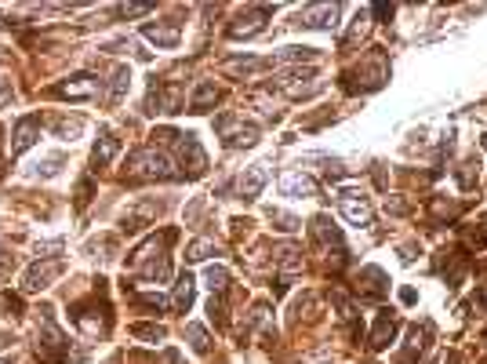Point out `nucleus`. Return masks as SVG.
Here are the masks:
<instances>
[{
	"instance_id": "1",
	"label": "nucleus",
	"mask_w": 487,
	"mask_h": 364,
	"mask_svg": "<svg viewBox=\"0 0 487 364\" xmlns=\"http://www.w3.org/2000/svg\"><path fill=\"white\" fill-rule=\"evenodd\" d=\"M338 208H342V215L349 219L353 226H371V215H375V208H371L367 193H360V189H338Z\"/></svg>"
},
{
	"instance_id": "2",
	"label": "nucleus",
	"mask_w": 487,
	"mask_h": 364,
	"mask_svg": "<svg viewBox=\"0 0 487 364\" xmlns=\"http://www.w3.org/2000/svg\"><path fill=\"white\" fill-rule=\"evenodd\" d=\"M131 175L135 179H171L175 171H171V161L164 153L142 150V153H135V161H131Z\"/></svg>"
},
{
	"instance_id": "3",
	"label": "nucleus",
	"mask_w": 487,
	"mask_h": 364,
	"mask_svg": "<svg viewBox=\"0 0 487 364\" xmlns=\"http://www.w3.org/2000/svg\"><path fill=\"white\" fill-rule=\"evenodd\" d=\"M215 128L222 132L225 146H255V139H258V128H255V124H237L233 117H218Z\"/></svg>"
},
{
	"instance_id": "4",
	"label": "nucleus",
	"mask_w": 487,
	"mask_h": 364,
	"mask_svg": "<svg viewBox=\"0 0 487 364\" xmlns=\"http://www.w3.org/2000/svg\"><path fill=\"white\" fill-rule=\"evenodd\" d=\"M95 91H99V81L88 73L80 77H70V81H62L51 88V95H62V99H95Z\"/></svg>"
},
{
	"instance_id": "5",
	"label": "nucleus",
	"mask_w": 487,
	"mask_h": 364,
	"mask_svg": "<svg viewBox=\"0 0 487 364\" xmlns=\"http://www.w3.org/2000/svg\"><path fill=\"white\" fill-rule=\"evenodd\" d=\"M62 274V259H51V262H37V266H29L26 270V280H22V288L26 292H40L47 288L55 277Z\"/></svg>"
},
{
	"instance_id": "6",
	"label": "nucleus",
	"mask_w": 487,
	"mask_h": 364,
	"mask_svg": "<svg viewBox=\"0 0 487 364\" xmlns=\"http://www.w3.org/2000/svg\"><path fill=\"white\" fill-rule=\"evenodd\" d=\"M280 193L284 197H317V182L305 171H284L280 175Z\"/></svg>"
},
{
	"instance_id": "7",
	"label": "nucleus",
	"mask_w": 487,
	"mask_h": 364,
	"mask_svg": "<svg viewBox=\"0 0 487 364\" xmlns=\"http://www.w3.org/2000/svg\"><path fill=\"white\" fill-rule=\"evenodd\" d=\"M182 164L189 168V179L204 175V168H207V153L200 150L197 135H182Z\"/></svg>"
},
{
	"instance_id": "8",
	"label": "nucleus",
	"mask_w": 487,
	"mask_h": 364,
	"mask_svg": "<svg viewBox=\"0 0 487 364\" xmlns=\"http://www.w3.org/2000/svg\"><path fill=\"white\" fill-rule=\"evenodd\" d=\"M266 182H269V168H266V164H251V168L240 175V197H244V200H255L258 193H262Z\"/></svg>"
},
{
	"instance_id": "9",
	"label": "nucleus",
	"mask_w": 487,
	"mask_h": 364,
	"mask_svg": "<svg viewBox=\"0 0 487 364\" xmlns=\"http://www.w3.org/2000/svg\"><path fill=\"white\" fill-rule=\"evenodd\" d=\"M37 135H40V120H37V117H22L19 128H15V146H11V153H26V150L37 142Z\"/></svg>"
},
{
	"instance_id": "10",
	"label": "nucleus",
	"mask_w": 487,
	"mask_h": 364,
	"mask_svg": "<svg viewBox=\"0 0 487 364\" xmlns=\"http://www.w3.org/2000/svg\"><path fill=\"white\" fill-rule=\"evenodd\" d=\"M338 19V4H317L310 11H302V26H310V29H328L335 26Z\"/></svg>"
},
{
	"instance_id": "11",
	"label": "nucleus",
	"mask_w": 487,
	"mask_h": 364,
	"mask_svg": "<svg viewBox=\"0 0 487 364\" xmlns=\"http://www.w3.org/2000/svg\"><path fill=\"white\" fill-rule=\"evenodd\" d=\"M262 19H269V8L266 4L255 8L248 19H240L237 26H230V37H251V33H258V29H262Z\"/></svg>"
},
{
	"instance_id": "12",
	"label": "nucleus",
	"mask_w": 487,
	"mask_h": 364,
	"mask_svg": "<svg viewBox=\"0 0 487 364\" xmlns=\"http://www.w3.org/2000/svg\"><path fill=\"white\" fill-rule=\"evenodd\" d=\"M393 335H397V317L393 313H382L378 324H375V335H371V346H375V350H385V346L393 342Z\"/></svg>"
},
{
	"instance_id": "13",
	"label": "nucleus",
	"mask_w": 487,
	"mask_h": 364,
	"mask_svg": "<svg viewBox=\"0 0 487 364\" xmlns=\"http://www.w3.org/2000/svg\"><path fill=\"white\" fill-rule=\"evenodd\" d=\"M189 303H193V277L182 274V277H178V284H175V295H171V310L175 313H186Z\"/></svg>"
},
{
	"instance_id": "14",
	"label": "nucleus",
	"mask_w": 487,
	"mask_h": 364,
	"mask_svg": "<svg viewBox=\"0 0 487 364\" xmlns=\"http://www.w3.org/2000/svg\"><path fill=\"white\" fill-rule=\"evenodd\" d=\"M142 33L150 37L157 47H175V44H178V37H182V33H178V26H175V22H171V26H145Z\"/></svg>"
},
{
	"instance_id": "15",
	"label": "nucleus",
	"mask_w": 487,
	"mask_h": 364,
	"mask_svg": "<svg viewBox=\"0 0 487 364\" xmlns=\"http://www.w3.org/2000/svg\"><path fill=\"white\" fill-rule=\"evenodd\" d=\"M117 150H120V142L113 139V135H102V139H99V146H95V157H91L95 168H106L113 157H117Z\"/></svg>"
},
{
	"instance_id": "16",
	"label": "nucleus",
	"mask_w": 487,
	"mask_h": 364,
	"mask_svg": "<svg viewBox=\"0 0 487 364\" xmlns=\"http://www.w3.org/2000/svg\"><path fill=\"white\" fill-rule=\"evenodd\" d=\"M360 280H364V292L367 295H375V299H382V284H385V274L378 270V266H364V270H360Z\"/></svg>"
},
{
	"instance_id": "17",
	"label": "nucleus",
	"mask_w": 487,
	"mask_h": 364,
	"mask_svg": "<svg viewBox=\"0 0 487 364\" xmlns=\"http://www.w3.org/2000/svg\"><path fill=\"white\" fill-rule=\"evenodd\" d=\"M51 128L58 139H77L80 132H84V120L80 117H51Z\"/></svg>"
},
{
	"instance_id": "18",
	"label": "nucleus",
	"mask_w": 487,
	"mask_h": 364,
	"mask_svg": "<svg viewBox=\"0 0 487 364\" xmlns=\"http://www.w3.org/2000/svg\"><path fill=\"white\" fill-rule=\"evenodd\" d=\"M215 99H218V91H215V84L207 81V84H200V88H197V95H193L189 109H193V113H207V106L215 102Z\"/></svg>"
},
{
	"instance_id": "19",
	"label": "nucleus",
	"mask_w": 487,
	"mask_h": 364,
	"mask_svg": "<svg viewBox=\"0 0 487 364\" xmlns=\"http://www.w3.org/2000/svg\"><path fill=\"white\" fill-rule=\"evenodd\" d=\"M127 84H131V70H127V66H117V70H113L109 102H120V99H124V91H127Z\"/></svg>"
},
{
	"instance_id": "20",
	"label": "nucleus",
	"mask_w": 487,
	"mask_h": 364,
	"mask_svg": "<svg viewBox=\"0 0 487 364\" xmlns=\"http://www.w3.org/2000/svg\"><path fill=\"white\" fill-rule=\"evenodd\" d=\"M204 280H207V288L215 292V295H222L225 288H230V274H225V266H207Z\"/></svg>"
},
{
	"instance_id": "21",
	"label": "nucleus",
	"mask_w": 487,
	"mask_h": 364,
	"mask_svg": "<svg viewBox=\"0 0 487 364\" xmlns=\"http://www.w3.org/2000/svg\"><path fill=\"white\" fill-rule=\"evenodd\" d=\"M186 339H189V346L197 354H207L211 350V339H207V331L200 328V324H186Z\"/></svg>"
},
{
	"instance_id": "22",
	"label": "nucleus",
	"mask_w": 487,
	"mask_h": 364,
	"mask_svg": "<svg viewBox=\"0 0 487 364\" xmlns=\"http://www.w3.org/2000/svg\"><path fill=\"white\" fill-rule=\"evenodd\" d=\"M266 215H269V223H280V230H284V233H295V230L302 226L295 215H287V212H280V208H269Z\"/></svg>"
},
{
	"instance_id": "23",
	"label": "nucleus",
	"mask_w": 487,
	"mask_h": 364,
	"mask_svg": "<svg viewBox=\"0 0 487 364\" xmlns=\"http://www.w3.org/2000/svg\"><path fill=\"white\" fill-rule=\"evenodd\" d=\"M207 255H218V248L211 244V241H197V244H189V251H186L189 262H204Z\"/></svg>"
},
{
	"instance_id": "24",
	"label": "nucleus",
	"mask_w": 487,
	"mask_h": 364,
	"mask_svg": "<svg viewBox=\"0 0 487 364\" xmlns=\"http://www.w3.org/2000/svg\"><path fill=\"white\" fill-rule=\"evenodd\" d=\"M131 335L145 339V342H157V339H164V328L160 324H131Z\"/></svg>"
},
{
	"instance_id": "25",
	"label": "nucleus",
	"mask_w": 487,
	"mask_h": 364,
	"mask_svg": "<svg viewBox=\"0 0 487 364\" xmlns=\"http://www.w3.org/2000/svg\"><path fill=\"white\" fill-rule=\"evenodd\" d=\"M91 189H95V182H91V179H84V182L77 186V208H84V204L91 200Z\"/></svg>"
},
{
	"instance_id": "26",
	"label": "nucleus",
	"mask_w": 487,
	"mask_h": 364,
	"mask_svg": "<svg viewBox=\"0 0 487 364\" xmlns=\"http://www.w3.org/2000/svg\"><path fill=\"white\" fill-rule=\"evenodd\" d=\"M120 15H124V19H135V15H150L153 8L150 4H124V8H117Z\"/></svg>"
},
{
	"instance_id": "27",
	"label": "nucleus",
	"mask_w": 487,
	"mask_h": 364,
	"mask_svg": "<svg viewBox=\"0 0 487 364\" xmlns=\"http://www.w3.org/2000/svg\"><path fill=\"white\" fill-rule=\"evenodd\" d=\"M477 241H487V219H484V230H480V237H477Z\"/></svg>"
},
{
	"instance_id": "28",
	"label": "nucleus",
	"mask_w": 487,
	"mask_h": 364,
	"mask_svg": "<svg viewBox=\"0 0 487 364\" xmlns=\"http://www.w3.org/2000/svg\"><path fill=\"white\" fill-rule=\"evenodd\" d=\"M447 364H458V354H451V357H447Z\"/></svg>"
},
{
	"instance_id": "29",
	"label": "nucleus",
	"mask_w": 487,
	"mask_h": 364,
	"mask_svg": "<svg viewBox=\"0 0 487 364\" xmlns=\"http://www.w3.org/2000/svg\"><path fill=\"white\" fill-rule=\"evenodd\" d=\"M0 364H8V361H0Z\"/></svg>"
}]
</instances>
